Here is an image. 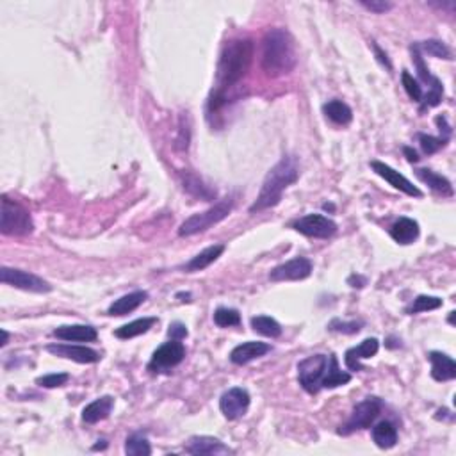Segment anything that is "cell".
<instances>
[{"instance_id": "6da1fadb", "label": "cell", "mask_w": 456, "mask_h": 456, "mask_svg": "<svg viewBox=\"0 0 456 456\" xmlns=\"http://www.w3.org/2000/svg\"><path fill=\"white\" fill-rule=\"evenodd\" d=\"M253 59V41L250 38H235L223 48L216 73V89L209 100V111H218L226 103V91L247 75Z\"/></svg>"}, {"instance_id": "7a4b0ae2", "label": "cell", "mask_w": 456, "mask_h": 456, "mask_svg": "<svg viewBox=\"0 0 456 456\" xmlns=\"http://www.w3.org/2000/svg\"><path fill=\"white\" fill-rule=\"evenodd\" d=\"M300 177V164L294 155H284L282 159L278 161L271 171L267 173L266 180L262 184V189L258 193L257 200L253 205L250 207V212H260V210L277 207L282 200L284 191L294 184Z\"/></svg>"}, {"instance_id": "3957f363", "label": "cell", "mask_w": 456, "mask_h": 456, "mask_svg": "<svg viewBox=\"0 0 456 456\" xmlns=\"http://www.w3.org/2000/svg\"><path fill=\"white\" fill-rule=\"evenodd\" d=\"M296 66L293 36L286 29H271L262 41V68L271 77L290 73Z\"/></svg>"}, {"instance_id": "277c9868", "label": "cell", "mask_w": 456, "mask_h": 456, "mask_svg": "<svg viewBox=\"0 0 456 456\" xmlns=\"http://www.w3.org/2000/svg\"><path fill=\"white\" fill-rule=\"evenodd\" d=\"M232 209H234V196H226V198L219 200V202L210 207V209L189 216V218L180 225L179 235L180 237H189V235L209 230L210 226L218 225L219 221L228 218Z\"/></svg>"}, {"instance_id": "5b68a950", "label": "cell", "mask_w": 456, "mask_h": 456, "mask_svg": "<svg viewBox=\"0 0 456 456\" xmlns=\"http://www.w3.org/2000/svg\"><path fill=\"white\" fill-rule=\"evenodd\" d=\"M32 230H34V223L29 210L4 196L2 210H0V232L4 235H27Z\"/></svg>"}, {"instance_id": "8992f818", "label": "cell", "mask_w": 456, "mask_h": 456, "mask_svg": "<svg viewBox=\"0 0 456 456\" xmlns=\"http://www.w3.org/2000/svg\"><path fill=\"white\" fill-rule=\"evenodd\" d=\"M381 409H383V401L380 397H365L362 403H358L353 409V413L346 420V425L341 426L339 433L341 435H351L357 429H367L373 426L374 420L380 415Z\"/></svg>"}, {"instance_id": "52a82bcc", "label": "cell", "mask_w": 456, "mask_h": 456, "mask_svg": "<svg viewBox=\"0 0 456 456\" xmlns=\"http://www.w3.org/2000/svg\"><path fill=\"white\" fill-rule=\"evenodd\" d=\"M328 367L326 355H312L297 364V378L300 385L309 394H318L321 390V380Z\"/></svg>"}, {"instance_id": "ba28073f", "label": "cell", "mask_w": 456, "mask_h": 456, "mask_svg": "<svg viewBox=\"0 0 456 456\" xmlns=\"http://www.w3.org/2000/svg\"><path fill=\"white\" fill-rule=\"evenodd\" d=\"M186 358V346L180 341L164 342L161 348H157L152 355V360L148 362V371L150 373H168L173 369L175 365H179L180 362Z\"/></svg>"}, {"instance_id": "9c48e42d", "label": "cell", "mask_w": 456, "mask_h": 456, "mask_svg": "<svg viewBox=\"0 0 456 456\" xmlns=\"http://www.w3.org/2000/svg\"><path fill=\"white\" fill-rule=\"evenodd\" d=\"M0 282L6 284V286L16 287V289L29 290V293H50L52 286L43 280V278L36 277V274L27 273V271L22 270H13V267H2L0 270Z\"/></svg>"}, {"instance_id": "30bf717a", "label": "cell", "mask_w": 456, "mask_h": 456, "mask_svg": "<svg viewBox=\"0 0 456 456\" xmlns=\"http://www.w3.org/2000/svg\"><path fill=\"white\" fill-rule=\"evenodd\" d=\"M293 228L307 237L328 239L337 232V223L323 214H309L294 221Z\"/></svg>"}, {"instance_id": "8fae6325", "label": "cell", "mask_w": 456, "mask_h": 456, "mask_svg": "<svg viewBox=\"0 0 456 456\" xmlns=\"http://www.w3.org/2000/svg\"><path fill=\"white\" fill-rule=\"evenodd\" d=\"M310 273H312V262L307 257H294L293 260H287L274 267L270 273V278L273 282H297L309 278Z\"/></svg>"}, {"instance_id": "7c38bea8", "label": "cell", "mask_w": 456, "mask_h": 456, "mask_svg": "<svg viewBox=\"0 0 456 456\" xmlns=\"http://www.w3.org/2000/svg\"><path fill=\"white\" fill-rule=\"evenodd\" d=\"M250 394L242 387H232L226 390L219 399V410L228 420H235L242 417L250 409Z\"/></svg>"}, {"instance_id": "4fadbf2b", "label": "cell", "mask_w": 456, "mask_h": 456, "mask_svg": "<svg viewBox=\"0 0 456 456\" xmlns=\"http://www.w3.org/2000/svg\"><path fill=\"white\" fill-rule=\"evenodd\" d=\"M371 168H373L374 173L380 175L381 179L387 180L394 189L401 191V193H405V195L409 196H413V198H422V191H420L419 187L413 186V184L410 182L406 177H403L399 171L392 170V168L380 163V161H373V163H371Z\"/></svg>"}, {"instance_id": "5bb4252c", "label": "cell", "mask_w": 456, "mask_h": 456, "mask_svg": "<svg viewBox=\"0 0 456 456\" xmlns=\"http://www.w3.org/2000/svg\"><path fill=\"white\" fill-rule=\"evenodd\" d=\"M47 351L56 357L68 358V360L79 362V364H96L100 360V353L87 346L73 344H48Z\"/></svg>"}, {"instance_id": "9a60e30c", "label": "cell", "mask_w": 456, "mask_h": 456, "mask_svg": "<svg viewBox=\"0 0 456 456\" xmlns=\"http://www.w3.org/2000/svg\"><path fill=\"white\" fill-rule=\"evenodd\" d=\"M184 449L189 455H230V453H234L228 446L223 444L219 439L207 435L191 436Z\"/></svg>"}, {"instance_id": "2e32d148", "label": "cell", "mask_w": 456, "mask_h": 456, "mask_svg": "<svg viewBox=\"0 0 456 456\" xmlns=\"http://www.w3.org/2000/svg\"><path fill=\"white\" fill-rule=\"evenodd\" d=\"M271 344L267 342H258V341H248L239 344L237 348L232 349L230 360L232 364L235 365H244L248 362L255 360V358H260L264 355H267L271 351Z\"/></svg>"}, {"instance_id": "e0dca14e", "label": "cell", "mask_w": 456, "mask_h": 456, "mask_svg": "<svg viewBox=\"0 0 456 456\" xmlns=\"http://www.w3.org/2000/svg\"><path fill=\"white\" fill-rule=\"evenodd\" d=\"M380 349V341L374 337L365 339L364 342H360L355 348H349L346 351V365H348L349 371H362L360 360H365V358H371L378 353Z\"/></svg>"}, {"instance_id": "ac0fdd59", "label": "cell", "mask_w": 456, "mask_h": 456, "mask_svg": "<svg viewBox=\"0 0 456 456\" xmlns=\"http://www.w3.org/2000/svg\"><path fill=\"white\" fill-rule=\"evenodd\" d=\"M52 335L59 341L66 342H93L96 341L98 333L96 328L89 325H70V326H59L52 332Z\"/></svg>"}, {"instance_id": "d6986e66", "label": "cell", "mask_w": 456, "mask_h": 456, "mask_svg": "<svg viewBox=\"0 0 456 456\" xmlns=\"http://www.w3.org/2000/svg\"><path fill=\"white\" fill-rule=\"evenodd\" d=\"M429 362H432V376L436 381H449L456 378V364L449 355L441 353V351H432L429 353Z\"/></svg>"}, {"instance_id": "ffe728a7", "label": "cell", "mask_w": 456, "mask_h": 456, "mask_svg": "<svg viewBox=\"0 0 456 456\" xmlns=\"http://www.w3.org/2000/svg\"><path fill=\"white\" fill-rule=\"evenodd\" d=\"M148 300L147 290H134V293H128L125 296H122L119 300H116L115 303H111L108 314L109 316H127V314L134 312L138 307L143 305Z\"/></svg>"}, {"instance_id": "44dd1931", "label": "cell", "mask_w": 456, "mask_h": 456, "mask_svg": "<svg viewBox=\"0 0 456 456\" xmlns=\"http://www.w3.org/2000/svg\"><path fill=\"white\" fill-rule=\"evenodd\" d=\"M112 406H115V399H112L111 396L98 397V399L89 403V405L82 410V420L87 422V425H96L100 420L108 419Z\"/></svg>"}, {"instance_id": "7402d4cb", "label": "cell", "mask_w": 456, "mask_h": 456, "mask_svg": "<svg viewBox=\"0 0 456 456\" xmlns=\"http://www.w3.org/2000/svg\"><path fill=\"white\" fill-rule=\"evenodd\" d=\"M390 237L399 244H412L419 237V223L410 218H399L390 226Z\"/></svg>"}, {"instance_id": "603a6c76", "label": "cell", "mask_w": 456, "mask_h": 456, "mask_svg": "<svg viewBox=\"0 0 456 456\" xmlns=\"http://www.w3.org/2000/svg\"><path fill=\"white\" fill-rule=\"evenodd\" d=\"M225 251V244H214V247L205 248L203 251H200L198 255L191 258L189 262L186 264V271L189 273H196V271H203L210 266V264H214L219 257Z\"/></svg>"}, {"instance_id": "cb8c5ba5", "label": "cell", "mask_w": 456, "mask_h": 456, "mask_svg": "<svg viewBox=\"0 0 456 456\" xmlns=\"http://www.w3.org/2000/svg\"><path fill=\"white\" fill-rule=\"evenodd\" d=\"M349 381H351V374L341 371L337 357L330 355L328 367H326V373L321 380V389H335V387H341V385L349 383Z\"/></svg>"}, {"instance_id": "d4e9b609", "label": "cell", "mask_w": 456, "mask_h": 456, "mask_svg": "<svg viewBox=\"0 0 456 456\" xmlns=\"http://www.w3.org/2000/svg\"><path fill=\"white\" fill-rule=\"evenodd\" d=\"M415 177L420 180V182H425L426 186L432 187L433 191L441 193L442 196H453L451 182H449L446 177H442V175L435 173V171L432 170H426V168H417Z\"/></svg>"}, {"instance_id": "484cf974", "label": "cell", "mask_w": 456, "mask_h": 456, "mask_svg": "<svg viewBox=\"0 0 456 456\" xmlns=\"http://www.w3.org/2000/svg\"><path fill=\"white\" fill-rule=\"evenodd\" d=\"M323 112L326 115V118H330L333 124L337 125H348L353 119V111L342 100H330L328 103L323 105Z\"/></svg>"}, {"instance_id": "4316f807", "label": "cell", "mask_w": 456, "mask_h": 456, "mask_svg": "<svg viewBox=\"0 0 456 456\" xmlns=\"http://www.w3.org/2000/svg\"><path fill=\"white\" fill-rule=\"evenodd\" d=\"M373 441L380 449L394 448L397 442V429L389 420H381L373 428Z\"/></svg>"}, {"instance_id": "83f0119b", "label": "cell", "mask_w": 456, "mask_h": 456, "mask_svg": "<svg viewBox=\"0 0 456 456\" xmlns=\"http://www.w3.org/2000/svg\"><path fill=\"white\" fill-rule=\"evenodd\" d=\"M155 323H157V318L135 319V321L128 323V325L119 326V328L115 332V335L118 339H124V341H127V339H134V337H138V335H143V333H147L148 330L155 325Z\"/></svg>"}, {"instance_id": "f1b7e54d", "label": "cell", "mask_w": 456, "mask_h": 456, "mask_svg": "<svg viewBox=\"0 0 456 456\" xmlns=\"http://www.w3.org/2000/svg\"><path fill=\"white\" fill-rule=\"evenodd\" d=\"M251 328L257 333H260V335H264V337L277 339L282 335L280 323L274 321L270 316H255V318H251Z\"/></svg>"}, {"instance_id": "f546056e", "label": "cell", "mask_w": 456, "mask_h": 456, "mask_svg": "<svg viewBox=\"0 0 456 456\" xmlns=\"http://www.w3.org/2000/svg\"><path fill=\"white\" fill-rule=\"evenodd\" d=\"M184 189L189 191L191 195L198 196V198L202 200H207V202L216 198V189L205 186V184H203L198 177H195V175H187L186 180H184Z\"/></svg>"}, {"instance_id": "4dcf8cb0", "label": "cell", "mask_w": 456, "mask_h": 456, "mask_svg": "<svg viewBox=\"0 0 456 456\" xmlns=\"http://www.w3.org/2000/svg\"><path fill=\"white\" fill-rule=\"evenodd\" d=\"M125 453L131 456H150V442H148L143 435L134 433V435L128 436L127 442H125Z\"/></svg>"}, {"instance_id": "1f68e13d", "label": "cell", "mask_w": 456, "mask_h": 456, "mask_svg": "<svg viewBox=\"0 0 456 456\" xmlns=\"http://www.w3.org/2000/svg\"><path fill=\"white\" fill-rule=\"evenodd\" d=\"M442 307V300L436 296H417L412 305L406 309L409 314L428 312V310H436Z\"/></svg>"}, {"instance_id": "d6a6232c", "label": "cell", "mask_w": 456, "mask_h": 456, "mask_svg": "<svg viewBox=\"0 0 456 456\" xmlns=\"http://www.w3.org/2000/svg\"><path fill=\"white\" fill-rule=\"evenodd\" d=\"M214 323L219 328H228V326H239L241 325V314L235 309H218L214 312Z\"/></svg>"}, {"instance_id": "836d02e7", "label": "cell", "mask_w": 456, "mask_h": 456, "mask_svg": "<svg viewBox=\"0 0 456 456\" xmlns=\"http://www.w3.org/2000/svg\"><path fill=\"white\" fill-rule=\"evenodd\" d=\"M417 47H419V50L426 52V54H429L433 57H439V59H453L451 50L439 40L422 41V43H417Z\"/></svg>"}, {"instance_id": "e575fe53", "label": "cell", "mask_w": 456, "mask_h": 456, "mask_svg": "<svg viewBox=\"0 0 456 456\" xmlns=\"http://www.w3.org/2000/svg\"><path fill=\"white\" fill-rule=\"evenodd\" d=\"M417 138H419L420 148H422L425 154L428 155L436 154V152L441 150V148H444L449 141V139H444V138H433V135L429 134H419Z\"/></svg>"}, {"instance_id": "d590c367", "label": "cell", "mask_w": 456, "mask_h": 456, "mask_svg": "<svg viewBox=\"0 0 456 456\" xmlns=\"http://www.w3.org/2000/svg\"><path fill=\"white\" fill-rule=\"evenodd\" d=\"M401 80H403V87H405V91L409 93L410 98H412L413 102H420V100H422V87H420V84L417 82L406 70H403V73H401Z\"/></svg>"}, {"instance_id": "8d00e7d4", "label": "cell", "mask_w": 456, "mask_h": 456, "mask_svg": "<svg viewBox=\"0 0 456 456\" xmlns=\"http://www.w3.org/2000/svg\"><path fill=\"white\" fill-rule=\"evenodd\" d=\"M68 380H70V374L68 373H52L38 378L36 383L40 387H45V389H56V387H63Z\"/></svg>"}, {"instance_id": "74e56055", "label": "cell", "mask_w": 456, "mask_h": 456, "mask_svg": "<svg viewBox=\"0 0 456 456\" xmlns=\"http://www.w3.org/2000/svg\"><path fill=\"white\" fill-rule=\"evenodd\" d=\"M328 328L332 332L337 333H346V335H353V333H358L362 330L360 321H341V319H333L328 325Z\"/></svg>"}, {"instance_id": "f35d334b", "label": "cell", "mask_w": 456, "mask_h": 456, "mask_svg": "<svg viewBox=\"0 0 456 456\" xmlns=\"http://www.w3.org/2000/svg\"><path fill=\"white\" fill-rule=\"evenodd\" d=\"M365 9H369V11L376 13V15H381V13H387L394 8L390 2H385V0H362L360 2Z\"/></svg>"}, {"instance_id": "ab89813d", "label": "cell", "mask_w": 456, "mask_h": 456, "mask_svg": "<svg viewBox=\"0 0 456 456\" xmlns=\"http://www.w3.org/2000/svg\"><path fill=\"white\" fill-rule=\"evenodd\" d=\"M187 326L182 325V323H171L170 330H168V335L173 341H182V339L187 337Z\"/></svg>"}, {"instance_id": "60d3db41", "label": "cell", "mask_w": 456, "mask_h": 456, "mask_svg": "<svg viewBox=\"0 0 456 456\" xmlns=\"http://www.w3.org/2000/svg\"><path fill=\"white\" fill-rule=\"evenodd\" d=\"M371 45H373V48H374V54H376V57H378V61H380L381 64H383L385 68H387V70H392V63H390V59H389V56H387V54H385L383 50H381L380 47H378L376 43H374V41H371Z\"/></svg>"}, {"instance_id": "b9f144b4", "label": "cell", "mask_w": 456, "mask_h": 456, "mask_svg": "<svg viewBox=\"0 0 456 456\" xmlns=\"http://www.w3.org/2000/svg\"><path fill=\"white\" fill-rule=\"evenodd\" d=\"M436 125H439V128H441V134L444 132V138L449 139V135H451V125L448 124V119H446V116H436Z\"/></svg>"}, {"instance_id": "7bdbcfd3", "label": "cell", "mask_w": 456, "mask_h": 456, "mask_svg": "<svg viewBox=\"0 0 456 456\" xmlns=\"http://www.w3.org/2000/svg\"><path fill=\"white\" fill-rule=\"evenodd\" d=\"M348 284L351 287H355V289H362V287L365 286V284H367V280H365L364 277H358V274H351V277L348 278Z\"/></svg>"}, {"instance_id": "ee69618b", "label": "cell", "mask_w": 456, "mask_h": 456, "mask_svg": "<svg viewBox=\"0 0 456 456\" xmlns=\"http://www.w3.org/2000/svg\"><path fill=\"white\" fill-rule=\"evenodd\" d=\"M403 152H405L406 159H409L410 163H417V161H419V155H417V152L412 150V148H410V147L403 148Z\"/></svg>"}, {"instance_id": "f6af8a7d", "label": "cell", "mask_w": 456, "mask_h": 456, "mask_svg": "<svg viewBox=\"0 0 456 456\" xmlns=\"http://www.w3.org/2000/svg\"><path fill=\"white\" fill-rule=\"evenodd\" d=\"M2 335H4V339H2V342H0V344L6 346V344H8V341H9V333L6 332V330H2Z\"/></svg>"}]
</instances>
